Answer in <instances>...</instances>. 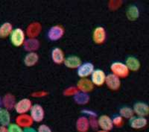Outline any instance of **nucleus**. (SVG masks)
<instances>
[{"instance_id": "1", "label": "nucleus", "mask_w": 149, "mask_h": 132, "mask_svg": "<svg viewBox=\"0 0 149 132\" xmlns=\"http://www.w3.org/2000/svg\"><path fill=\"white\" fill-rule=\"evenodd\" d=\"M110 70L112 73L119 77V78H125L130 74V70L125 63L115 61L110 65Z\"/></svg>"}, {"instance_id": "2", "label": "nucleus", "mask_w": 149, "mask_h": 132, "mask_svg": "<svg viewBox=\"0 0 149 132\" xmlns=\"http://www.w3.org/2000/svg\"><path fill=\"white\" fill-rule=\"evenodd\" d=\"M10 40L11 43L16 47H19L23 46L26 41V34L24 31L20 28L14 29L10 36Z\"/></svg>"}, {"instance_id": "3", "label": "nucleus", "mask_w": 149, "mask_h": 132, "mask_svg": "<svg viewBox=\"0 0 149 132\" xmlns=\"http://www.w3.org/2000/svg\"><path fill=\"white\" fill-rule=\"evenodd\" d=\"M65 34V29L61 25H55L52 26L47 32L48 39L51 41H57L61 40Z\"/></svg>"}, {"instance_id": "4", "label": "nucleus", "mask_w": 149, "mask_h": 132, "mask_svg": "<svg viewBox=\"0 0 149 132\" xmlns=\"http://www.w3.org/2000/svg\"><path fill=\"white\" fill-rule=\"evenodd\" d=\"M32 108V102L29 98H22L19 100L18 102H17L14 107L16 112L17 114H26L29 111H30Z\"/></svg>"}, {"instance_id": "5", "label": "nucleus", "mask_w": 149, "mask_h": 132, "mask_svg": "<svg viewBox=\"0 0 149 132\" xmlns=\"http://www.w3.org/2000/svg\"><path fill=\"white\" fill-rule=\"evenodd\" d=\"M30 116L34 122H41L45 118V110L39 104H34L30 110Z\"/></svg>"}, {"instance_id": "6", "label": "nucleus", "mask_w": 149, "mask_h": 132, "mask_svg": "<svg viewBox=\"0 0 149 132\" xmlns=\"http://www.w3.org/2000/svg\"><path fill=\"white\" fill-rule=\"evenodd\" d=\"M94 70L95 66L91 62H85L77 69V75L81 78H86L91 75Z\"/></svg>"}, {"instance_id": "7", "label": "nucleus", "mask_w": 149, "mask_h": 132, "mask_svg": "<svg viewBox=\"0 0 149 132\" xmlns=\"http://www.w3.org/2000/svg\"><path fill=\"white\" fill-rule=\"evenodd\" d=\"M107 39V32L103 26H98L93 32V41L97 45L104 43Z\"/></svg>"}, {"instance_id": "8", "label": "nucleus", "mask_w": 149, "mask_h": 132, "mask_svg": "<svg viewBox=\"0 0 149 132\" xmlns=\"http://www.w3.org/2000/svg\"><path fill=\"white\" fill-rule=\"evenodd\" d=\"M106 74L104 72L100 69H97L93 71L91 75V81L94 85V86L101 87L105 84L106 81Z\"/></svg>"}, {"instance_id": "9", "label": "nucleus", "mask_w": 149, "mask_h": 132, "mask_svg": "<svg viewBox=\"0 0 149 132\" xmlns=\"http://www.w3.org/2000/svg\"><path fill=\"white\" fill-rule=\"evenodd\" d=\"M105 84L110 90L117 91L119 90L121 87V80L119 77H117L113 73H110L106 77Z\"/></svg>"}, {"instance_id": "10", "label": "nucleus", "mask_w": 149, "mask_h": 132, "mask_svg": "<svg viewBox=\"0 0 149 132\" xmlns=\"http://www.w3.org/2000/svg\"><path fill=\"white\" fill-rule=\"evenodd\" d=\"M98 127L100 128L101 130L110 131L114 127L112 119L106 114H103V115L98 117Z\"/></svg>"}, {"instance_id": "11", "label": "nucleus", "mask_w": 149, "mask_h": 132, "mask_svg": "<svg viewBox=\"0 0 149 132\" xmlns=\"http://www.w3.org/2000/svg\"><path fill=\"white\" fill-rule=\"evenodd\" d=\"M134 114L138 117H146L149 115V105L142 102H136L133 107Z\"/></svg>"}, {"instance_id": "12", "label": "nucleus", "mask_w": 149, "mask_h": 132, "mask_svg": "<svg viewBox=\"0 0 149 132\" xmlns=\"http://www.w3.org/2000/svg\"><path fill=\"white\" fill-rule=\"evenodd\" d=\"M42 31V25L38 22H34L29 24L26 29V34L29 38H37Z\"/></svg>"}, {"instance_id": "13", "label": "nucleus", "mask_w": 149, "mask_h": 132, "mask_svg": "<svg viewBox=\"0 0 149 132\" xmlns=\"http://www.w3.org/2000/svg\"><path fill=\"white\" fill-rule=\"evenodd\" d=\"M77 87L80 92L85 93H89L92 92L94 89V85L91 80L88 78H81L77 82Z\"/></svg>"}, {"instance_id": "14", "label": "nucleus", "mask_w": 149, "mask_h": 132, "mask_svg": "<svg viewBox=\"0 0 149 132\" xmlns=\"http://www.w3.org/2000/svg\"><path fill=\"white\" fill-rule=\"evenodd\" d=\"M65 66L69 69H78L81 65L82 64L81 59L77 55H69L65 58V61L63 62Z\"/></svg>"}, {"instance_id": "15", "label": "nucleus", "mask_w": 149, "mask_h": 132, "mask_svg": "<svg viewBox=\"0 0 149 132\" xmlns=\"http://www.w3.org/2000/svg\"><path fill=\"white\" fill-rule=\"evenodd\" d=\"M34 123V120L29 114H20L16 118V124L21 128H31Z\"/></svg>"}, {"instance_id": "16", "label": "nucleus", "mask_w": 149, "mask_h": 132, "mask_svg": "<svg viewBox=\"0 0 149 132\" xmlns=\"http://www.w3.org/2000/svg\"><path fill=\"white\" fill-rule=\"evenodd\" d=\"M130 126L134 129H144L146 125H148V120L146 117H138L134 116V117L130 119L129 120Z\"/></svg>"}, {"instance_id": "17", "label": "nucleus", "mask_w": 149, "mask_h": 132, "mask_svg": "<svg viewBox=\"0 0 149 132\" xmlns=\"http://www.w3.org/2000/svg\"><path fill=\"white\" fill-rule=\"evenodd\" d=\"M24 49L29 52H35L40 46V41L37 38H29L26 40L23 44Z\"/></svg>"}, {"instance_id": "18", "label": "nucleus", "mask_w": 149, "mask_h": 132, "mask_svg": "<svg viewBox=\"0 0 149 132\" xmlns=\"http://www.w3.org/2000/svg\"><path fill=\"white\" fill-rule=\"evenodd\" d=\"M75 126H76L78 132H88L90 128L89 118H87L85 116H81V117H78L76 121Z\"/></svg>"}, {"instance_id": "19", "label": "nucleus", "mask_w": 149, "mask_h": 132, "mask_svg": "<svg viewBox=\"0 0 149 132\" xmlns=\"http://www.w3.org/2000/svg\"><path fill=\"white\" fill-rule=\"evenodd\" d=\"M52 60L56 64H63L65 61V54L61 48L55 47L52 49L51 53Z\"/></svg>"}, {"instance_id": "20", "label": "nucleus", "mask_w": 149, "mask_h": 132, "mask_svg": "<svg viewBox=\"0 0 149 132\" xmlns=\"http://www.w3.org/2000/svg\"><path fill=\"white\" fill-rule=\"evenodd\" d=\"M125 64L127 66L130 71L136 72L141 67L140 61H139L138 58L134 57V56H129V57H127Z\"/></svg>"}, {"instance_id": "21", "label": "nucleus", "mask_w": 149, "mask_h": 132, "mask_svg": "<svg viewBox=\"0 0 149 132\" xmlns=\"http://www.w3.org/2000/svg\"><path fill=\"white\" fill-rule=\"evenodd\" d=\"M39 61V55L36 52H29L24 58V64L28 67H31L37 64Z\"/></svg>"}, {"instance_id": "22", "label": "nucleus", "mask_w": 149, "mask_h": 132, "mask_svg": "<svg viewBox=\"0 0 149 132\" xmlns=\"http://www.w3.org/2000/svg\"><path fill=\"white\" fill-rule=\"evenodd\" d=\"M126 17L130 21H136L139 17V10L136 5H130L126 10Z\"/></svg>"}, {"instance_id": "23", "label": "nucleus", "mask_w": 149, "mask_h": 132, "mask_svg": "<svg viewBox=\"0 0 149 132\" xmlns=\"http://www.w3.org/2000/svg\"><path fill=\"white\" fill-rule=\"evenodd\" d=\"M74 102L79 105H85L90 102V96L88 93H85L83 92H78L76 95L73 96Z\"/></svg>"}, {"instance_id": "24", "label": "nucleus", "mask_w": 149, "mask_h": 132, "mask_svg": "<svg viewBox=\"0 0 149 132\" xmlns=\"http://www.w3.org/2000/svg\"><path fill=\"white\" fill-rule=\"evenodd\" d=\"M2 103H3V105L8 110H12L15 107L16 105L15 97L12 94H10V93L6 94L4 96L3 99H2Z\"/></svg>"}, {"instance_id": "25", "label": "nucleus", "mask_w": 149, "mask_h": 132, "mask_svg": "<svg viewBox=\"0 0 149 132\" xmlns=\"http://www.w3.org/2000/svg\"><path fill=\"white\" fill-rule=\"evenodd\" d=\"M13 26L10 22H4L0 26V38H6L8 36H10L13 31Z\"/></svg>"}, {"instance_id": "26", "label": "nucleus", "mask_w": 149, "mask_h": 132, "mask_svg": "<svg viewBox=\"0 0 149 132\" xmlns=\"http://www.w3.org/2000/svg\"><path fill=\"white\" fill-rule=\"evenodd\" d=\"M10 115L7 109L0 108V124L3 126L10 125Z\"/></svg>"}, {"instance_id": "27", "label": "nucleus", "mask_w": 149, "mask_h": 132, "mask_svg": "<svg viewBox=\"0 0 149 132\" xmlns=\"http://www.w3.org/2000/svg\"><path fill=\"white\" fill-rule=\"evenodd\" d=\"M134 111L133 108L127 106H124L119 109V115L123 119H127L130 120V119L134 117Z\"/></svg>"}, {"instance_id": "28", "label": "nucleus", "mask_w": 149, "mask_h": 132, "mask_svg": "<svg viewBox=\"0 0 149 132\" xmlns=\"http://www.w3.org/2000/svg\"><path fill=\"white\" fill-rule=\"evenodd\" d=\"M79 92L77 87H69L63 90V95L65 96H74Z\"/></svg>"}, {"instance_id": "29", "label": "nucleus", "mask_w": 149, "mask_h": 132, "mask_svg": "<svg viewBox=\"0 0 149 132\" xmlns=\"http://www.w3.org/2000/svg\"><path fill=\"white\" fill-rule=\"evenodd\" d=\"M113 125L116 128H121L124 125V119L120 115L114 116L113 118L112 119Z\"/></svg>"}, {"instance_id": "30", "label": "nucleus", "mask_w": 149, "mask_h": 132, "mask_svg": "<svg viewBox=\"0 0 149 132\" xmlns=\"http://www.w3.org/2000/svg\"><path fill=\"white\" fill-rule=\"evenodd\" d=\"M122 4V1H119V0L118 1H113V0H111V1L109 2L108 6L111 10H116V9H118L120 7Z\"/></svg>"}, {"instance_id": "31", "label": "nucleus", "mask_w": 149, "mask_h": 132, "mask_svg": "<svg viewBox=\"0 0 149 132\" xmlns=\"http://www.w3.org/2000/svg\"><path fill=\"white\" fill-rule=\"evenodd\" d=\"M8 132H23L22 128L17 124H10L8 125Z\"/></svg>"}, {"instance_id": "32", "label": "nucleus", "mask_w": 149, "mask_h": 132, "mask_svg": "<svg viewBox=\"0 0 149 132\" xmlns=\"http://www.w3.org/2000/svg\"><path fill=\"white\" fill-rule=\"evenodd\" d=\"M89 122H90V127L92 128L94 130H96L98 127V119L96 117H90L89 118Z\"/></svg>"}, {"instance_id": "33", "label": "nucleus", "mask_w": 149, "mask_h": 132, "mask_svg": "<svg viewBox=\"0 0 149 132\" xmlns=\"http://www.w3.org/2000/svg\"><path fill=\"white\" fill-rule=\"evenodd\" d=\"M37 132H52V131L49 125H46V124H42L38 127Z\"/></svg>"}, {"instance_id": "34", "label": "nucleus", "mask_w": 149, "mask_h": 132, "mask_svg": "<svg viewBox=\"0 0 149 132\" xmlns=\"http://www.w3.org/2000/svg\"><path fill=\"white\" fill-rule=\"evenodd\" d=\"M49 94L48 92L43 91V90H41V91L38 92H34V93H32L33 97H36V98H40V97H44Z\"/></svg>"}, {"instance_id": "35", "label": "nucleus", "mask_w": 149, "mask_h": 132, "mask_svg": "<svg viewBox=\"0 0 149 132\" xmlns=\"http://www.w3.org/2000/svg\"><path fill=\"white\" fill-rule=\"evenodd\" d=\"M81 113L83 114H86V115L89 116L90 117H96L97 114L95 112H94L93 110H89V109H84V110H81Z\"/></svg>"}, {"instance_id": "36", "label": "nucleus", "mask_w": 149, "mask_h": 132, "mask_svg": "<svg viewBox=\"0 0 149 132\" xmlns=\"http://www.w3.org/2000/svg\"><path fill=\"white\" fill-rule=\"evenodd\" d=\"M23 132H37V131H36L35 129L31 127V128H27V129H24Z\"/></svg>"}, {"instance_id": "37", "label": "nucleus", "mask_w": 149, "mask_h": 132, "mask_svg": "<svg viewBox=\"0 0 149 132\" xmlns=\"http://www.w3.org/2000/svg\"><path fill=\"white\" fill-rule=\"evenodd\" d=\"M0 132H8V129L6 128V126L1 125L0 126Z\"/></svg>"}, {"instance_id": "38", "label": "nucleus", "mask_w": 149, "mask_h": 132, "mask_svg": "<svg viewBox=\"0 0 149 132\" xmlns=\"http://www.w3.org/2000/svg\"><path fill=\"white\" fill-rule=\"evenodd\" d=\"M97 132H110V131H103V130H100V131H98Z\"/></svg>"}]
</instances>
